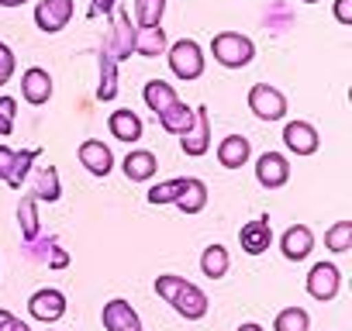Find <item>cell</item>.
<instances>
[{"label": "cell", "mask_w": 352, "mask_h": 331, "mask_svg": "<svg viewBox=\"0 0 352 331\" xmlns=\"http://www.w3.org/2000/svg\"><path fill=\"white\" fill-rule=\"evenodd\" d=\"M32 197L45 201V204H56L63 197V183H59V170H56V166H38V170H35Z\"/></svg>", "instance_id": "ffe728a7"}, {"label": "cell", "mask_w": 352, "mask_h": 331, "mask_svg": "<svg viewBox=\"0 0 352 331\" xmlns=\"http://www.w3.org/2000/svg\"><path fill=\"white\" fill-rule=\"evenodd\" d=\"M28 314L42 324H56L63 314H66V293L56 290V286H42L28 297Z\"/></svg>", "instance_id": "8992f818"}, {"label": "cell", "mask_w": 352, "mask_h": 331, "mask_svg": "<svg viewBox=\"0 0 352 331\" xmlns=\"http://www.w3.org/2000/svg\"><path fill=\"white\" fill-rule=\"evenodd\" d=\"M107 128H111V138H118V141H138L142 138V117L135 114V111H128V107H121V111H111V117H107Z\"/></svg>", "instance_id": "d6986e66"}, {"label": "cell", "mask_w": 352, "mask_h": 331, "mask_svg": "<svg viewBox=\"0 0 352 331\" xmlns=\"http://www.w3.org/2000/svg\"><path fill=\"white\" fill-rule=\"evenodd\" d=\"M166 59H169V69L176 80H184V83H194L204 76V66H208V56L204 49L194 42V38H180V42H173L166 49Z\"/></svg>", "instance_id": "7a4b0ae2"}, {"label": "cell", "mask_w": 352, "mask_h": 331, "mask_svg": "<svg viewBox=\"0 0 352 331\" xmlns=\"http://www.w3.org/2000/svg\"><path fill=\"white\" fill-rule=\"evenodd\" d=\"M52 76H49V69H42V66H32V69H25L21 73V97L32 104V107H42V104H49L52 100Z\"/></svg>", "instance_id": "4fadbf2b"}, {"label": "cell", "mask_w": 352, "mask_h": 331, "mask_svg": "<svg viewBox=\"0 0 352 331\" xmlns=\"http://www.w3.org/2000/svg\"><path fill=\"white\" fill-rule=\"evenodd\" d=\"M14 69H18V59H14V49H11L8 42H0V87H4V83H11V76H14Z\"/></svg>", "instance_id": "e575fe53"}, {"label": "cell", "mask_w": 352, "mask_h": 331, "mask_svg": "<svg viewBox=\"0 0 352 331\" xmlns=\"http://www.w3.org/2000/svg\"><path fill=\"white\" fill-rule=\"evenodd\" d=\"M338 286H342V273L335 262H314L311 273H307V293L321 304L335 300L338 297Z\"/></svg>", "instance_id": "52a82bcc"}, {"label": "cell", "mask_w": 352, "mask_h": 331, "mask_svg": "<svg viewBox=\"0 0 352 331\" xmlns=\"http://www.w3.org/2000/svg\"><path fill=\"white\" fill-rule=\"evenodd\" d=\"M100 321H104L107 331H142V317L124 297L107 300L104 310H100Z\"/></svg>", "instance_id": "9c48e42d"}, {"label": "cell", "mask_w": 352, "mask_h": 331, "mask_svg": "<svg viewBox=\"0 0 352 331\" xmlns=\"http://www.w3.org/2000/svg\"><path fill=\"white\" fill-rule=\"evenodd\" d=\"M228 269H232V255H228V249L218 245V242L208 245L204 255H201V273H204L208 279H225Z\"/></svg>", "instance_id": "603a6c76"}, {"label": "cell", "mask_w": 352, "mask_h": 331, "mask_svg": "<svg viewBox=\"0 0 352 331\" xmlns=\"http://www.w3.org/2000/svg\"><path fill=\"white\" fill-rule=\"evenodd\" d=\"M18 321H21V317H14L11 310L0 307V331H14V328H18Z\"/></svg>", "instance_id": "f35d334b"}, {"label": "cell", "mask_w": 352, "mask_h": 331, "mask_svg": "<svg viewBox=\"0 0 352 331\" xmlns=\"http://www.w3.org/2000/svg\"><path fill=\"white\" fill-rule=\"evenodd\" d=\"M273 331H311V314L304 307H283L273 317Z\"/></svg>", "instance_id": "f546056e"}, {"label": "cell", "mask_w": 352, "mask_h": 331, "mask_svg": "<svg viewBox=\"0 0 352 331\" xmlns=\"http://www.w3.org/2000/svg\"><path fill=\"white\" fill-rule=\"evenodd\" d=\"M76 155H80V162L87 166V173H90V176H100V180H104V176L114 170V152H111L100 138H87V141H80V152H76Z\"/></svg>", "instance_id": "8fae6325"}, {"label": "cell", "mask_w": 352, "mask_h": 331, "mask_svg": "<svg viewBox=\"0 0 352 331\" xmlns=\"http://www.w3.org/2000/svg\"><path fill=\"white\" fill-rule=\"evenodd\" d=\"M142 100H145V107L148 111H166L169 104H176L180 97H176V90H173V83H166V80H148L145 83V90H142Z\"/></svg>", "instance_id": "d4e9b609"}, {"label": "cell", "mask_w": 352, "mask_h": 331, "mask_svg": "<svg viewBox=\"0 0 352 331\" xmlns=\"http://www.w3.org/2000/svg\"><path fill=\"white\" fill-rule=\"evenodd\" d=\"M38 155H42V148H21V152H14L11 173H8V180H4L11 190H21V183H25L28 173H32V166L38 162Z\"/></svg>", "instance_id": "4316f807"}, {"label": "cell", "mask_w": 352, "mask_h": 331, "mask_svg": "<svg viewBox=\"0 0 352 331\" xmlns=\"http://www.w3.org/2000/svg\"><path fill=\"white\" fill-rule=\"evenodd\" d=\"M249 111L259 121H283L287 117V97L270 83H256L249 90Z\"/></svg>", "instance_id": "3957f363"}, {"label": "cell", "mask_w": 352, "mask_h": 331, "mask_svg": "<svg viewBox=\"0 0 352 331\" xmlns=\"http://www.w3.org/2000/svg\"><path fill=\"white\" fill-rule=\"evenodd\" d=\"M180 148H184V155H190V159L208 155V148H211V114H208L204 104L194 107V124L180 135Z\"/></svg>", "instance_id": "277c9868"}, {"label": "cell", "mask_w": 352, "mask_h": 331, "mask_svg": "<svg viewBox=\"0 0 352 331\" xmlns=\"http://www.w3.org/2000/svg\"><path fill=\"white\" fill-rule=\"evenodd\" d=\"M239 242H242V252H245V255H263V252L273 245V228H270V218L245 221V225L239 228Z\"/></svg>", "instance_id": "2e32d148"}, {"label": "cell", "mask_w": 352, "mask_h": 331, "mask_svg": "<svg viewBox=\"0 0 352 331\" xmlns=\"http://www.w3.org/2000/svg\"><path fill=\"white\" fill-rule=\"evenodd\" d=\"M97 66H100L97 100H114V97H118V59L111 56V49H107V45L97 52Z\"/></svg>", "instance_id": "44dd1931"}, {"label": "cell", "mask_w": 352, "mask_h": 331, "mask_svg": "<svg viewBox=\"0 0 352 331\" xmlns=\"http://www.w3.org/2000/svg\"><path fill=\"white\" fill-rule=\"evenodd\" d=\"M11 162H14V148L11 145H0V180H8Z\"/></svg>", "instance_id": "74e56055"}, {"label": "cell", "mask_w": 352, "mask_h": 331, "mask_svg": "<svg viewBox=\"0 0 352 331\" xmlns=\"http://www.w3.org/2000/svg\"><path fill=\"white\" fill-rule=\"evenodd\" d=\"M162 14H166V0H135V21H138V28L162 25Z\"/></svg>", "instance_id": "1f68e13d"}, {"label": "cell", "mask_w": 352, "mask_h": 331, "mask_svg": "<svg viewBox=\"0 0 352 331\" xmlns=\"http://www.w3.org/2000/svg\"><path fill=\"white\" fill-rule=\"evenodd\" d=\"M21 4H28V0H0V8H21Z\"/></svg>", "instance_id": "60d3db41"}, {"label": "cell", "mask_w": 352, "mask_h": 331, "mask_svg": "<svg viewBox=\"0 0 352 331\" xmlns=\"http://www.w3.org/2000/svg\"><path fill=\"white\" fill-rule=\"evenodd\" d=\"M290 180V162L283 152H263L256 159V183L263 190H280Z\"/></svg>", "instance_id": "5b68a950"}, {"label": "cell", "mask_w": 352, "mask_h": 331, "mask_svg": "<svg viewBox=\"0 0 352 331\" xmlns=\"http://www.w3.org/2000/svg\"><path fill=\"white\" fill-rule=\"evenodd\" d=\"M300 4H318V0H300Z\"/></svg>", "instance_id": "7bdbcfd3"}, {"label": "cell", "mask_w": 352, "mask_h": 331, "mask_svg": "<svg viewBox=\"0 0 352 331\" xmlns=\"http://www.w3.org/2000/svg\"><path fill=\"white\" fill-rule=\"evenodd\" d=\"M208 307H211L208 293H204L197 283H187V279H184L180 293L173 297V310L180 314V317H187V321H201V317L208 314Z\"/></svg>", "instance_id": "7c38bea8"}, {"label": "cell", "mask_w": 352, "mask_h": 331, "mask_svg": "<svg viewBox=\"0 0 352 331\" xmlns=\"http://www.w3.org/2000/svg\"><path fill=\"white\" fill-rule=\"evenodd\" d=\"M14 331H32V328H28L25 321H18V328H14Z\"/></svg>", "instance_id": "b9f144b4"}, {"label": "cell", "mask_w": 352, "mask_h": 331, "mask_svg": "<svg viewBox=\"0 0 352 331\" xmlns=\"http://www.w3.org/2000/svg\"><path fill=\"white\" fill-rule=\"evenodd\" d=\"M166 49H169V45H166L162 25H155V28H138V32H135V52H138V56L155 59V56H162Z\"/></svg>", "instance_id": "484cf974"}, {"label": "cell", "mask_w": 352, "mask_h": 331, "mask_svg": "<svg viewBox=\"0 0 352 331\" xmlns=\"http://www.w3.org/2000/svg\"><path fill=\"white\" fill-rule=\"evenodd\" d=\"M211 56L225 69H245L256 59V42L242 32H218L211 38Z\"/></svg>", "instance_id": "6da1fadb"}, {"label": "cell", "mask_w": 352, "mask_h": 331, "mask_svg": "<svg viewBox=\"0 0 352 331\" xmlns=\"http://www.w3.org/2000/svg\"><path fill=\"white\" fill-rule=\"evenodd\" d=\"M135 25H131V14L124 11V8H118L114 11V32H111V42H107V49H111V56L121 62V59H128L131 52H135Z\"/></svg>", "instance_id": "5bb4252c"}, {"label": "cell", "mask_w": 352, "mask_h": 331, "mask_svg": "<svg viewBox=\"0 0 352 331\" xmlns=\"http://www.w3.org/2000/svg\"><path fill=\"white\" fill-rule=\"evenodd\" d=\"M239 331H266V328L256 324V321H245V324H239Z\"/></svg>", "instance_id": "ab89813d"}, {"label": "cell", "mask_w": 352, "mask_h": 331, "mask_svg": "<svg viewBox=\"0 0 352 331\" xmlns=\"http://www.w3.org/2000/svg\"><path fill=\"white\" fill-rule=\"evenodd\" d=\"M184 187H187V176H176V180H166V183H155L148 194H145V201L152 204V207H166V204H176V197L184 194Z\"/></svg>", "instance_id": "f1b7e54d"}, {"label": "cell", "mask_w": 352, "mask_h": 331, "mask_svg": "<svg viewBox=\"0 0 352 331\" xmlns=\"http://www.w3.org/2000/svg\"><path fill=\"white\" fill-rule=\"evenodd\" d=\"M18 228H21V238L28 245L38 242V201L32 194L21 197V204H18Z\"/></svg>", "instance_id": "83f0119b"}, {"label": "cell", "mask_w": 352, "mask_h": 331, "mask_svg": "<svg viewBox=\"0 0 352 331\" xmlns=\"http://www.w3.org/2000/svg\"><path fill=\"white\" fill-rule=\"evenodd\" d=\"M324 249L335 252V255L349 252V249H352V221H335V225L324 231Z\"/></svg>", "instance_id": "4dcf8cb0"}, {"label": "cell", "mask_w": 352, "mask_h": 331, "mask_svg": "<svg viewBox=\"0 0 352 331\" xmlns=\"http://www.w3.org/2000/svg\"><path fill=\"white\" fill-rule=\"evenodd\" d=\"M14 117H18V100L0 97V138H8L14 131Z\"/></svg>", "instance_id": "836d02e7"}, {"label": "cell", "mask_w": 352, "mask_h": 331, "mask_svg": "<svg viewBox=\"0 0 352 331\" xmlns=\"http://www.w3.org/2000/svg\"><path fill=\"white\" fill-rule=\"evenodd\" d=\"M73 0H38L35 8V25L45 35H59L69 21H73Z\"/></svg>", "instance_id": "ba28073f"}, {"label": "cell", "mask_w": 352, "mask_h": 331, "mask_svg": "<svg viewBox=\"0 0 352 331\" xmlns=\"http://www.w3.org/2000/svg\"><path fill=\"white\" fill-rule=\"evenodd\" d=\"M335 21L338 25H352V0H335Z\"/></svg>", "instance_id": "8d00e7d4"}, {"label": "cell", "mask_w": 352, "mask_h": 331, "mask_svg": "<svg viewBox=\"0 0 352 331\" xmlns=\"http://www.w3.org/2000/svg\"><path fill=\"white\" fill-rule=\"evenodd\" d=\"M155 117H159V128H162V131L184 135V131L194 124V107H187L184 100H176V104H169L166 111H159Z\"/></svg>", "instance_id": "7402d4cb"}, {"label": "cell", "mask_w": 352, "mask_h": 331, "mask_svg": "<svg viewBox=\"0 0 352 331\" xmlns=\"http://www.w3.org/2000/svg\"><path fill=\"white\" fill-rule=\"evenodd\" d=\"M180 286H184V276H176V273H162V276H155V293H159L166 304H173V297L180 293Z\"/></svg>", "instance_id": "d6a6232c"}, {"label": "cell", "mask_w": 352, "mask_h": 331, "mask_svg": "<svg viewBox=\"0 0 352 331\" xmlns=\"http://www.w3.org/2000/svg\"><path fill=\"white\" fill-rule=\"evenodd\" d=\"M114 8H118V0H90V8H87V18L114 14Z\"/></svg>", "instance_id": "d590c367"}, {"label": "cell", "mask_w": 352, "mask_h": 331, "mask_svg": "<svg viewBox=\"0 0 352 331\" xmlns=\"http://www.w3.org/2000/svg\"><path fill=\"white\" fill-rule=\"evenodd\" d=\"M283 145L294 152V155H314L318 152V145H321V138H318V128L311 124V121H287V128H283Z\"/></svg>", "instance_id": "30bf717a"}, {"label": "cell", "mask_w": 352, "mask_h": 331, "mask_svg": "<svg viewBox=\"0 0 352 331\" xmlns=\"http://www.w3.org/2000/svg\"><path fill=\"white\" fill-rule=\"evenodd\" d=\"M121 170H124V176H128L131 183H148V180L159 173V159H155V152H148V148H131V152L124 155V162H121Z\"/></svg>", "instance_id": "e0dca14e"}, {"label": "cell", "mask_w": 352, "mask_h": 331, "mask_svg": "<svg viewBox=\"0 0 352 331\" xmlns=\"http://www.w3.org/2000/svg\"><path fill=\"white\" fill-rule=\"evenodd\" d=\"M249 155H252V141L245 135H228L218 141V162L225 170H242L249 162Z\"/></svg>", "instance_id": "ac0fdd59"}, {"label": "cell", "mask_w": 352, "mask_h": 331, "mask_svg": "<svg viewBox=\"0 0 352 331\" xmlns=\"http://www.w3.org/2000/svg\"><path fill=\"white\" fill-rule=\"evenodd\" d=\"M311 249H314V231H311L307 225H290V228L280 235V252H283V259H290V262H304V259L311 255Z\"/></svg>", "instance_id": "9a60e30c"}, {"label": "cell", "mask_w": 352, "mask_h": 331, "mask_svg": "<svg viewBox=\"0 0 352 331\" xmlns=\"http://www.w3.org/2000/svg\"><path fill=\"white\" fill-rule=\"evenodd\" d=\"M176 207H180L184 214H201L208 207V183L197 180V176H187V187H184L180 197H176Z\"/></svg>", "instance_id": "cb8c5ba5"}]
</instances>
